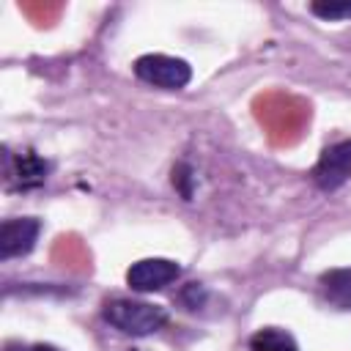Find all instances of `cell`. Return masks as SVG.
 <instances>
[{"label":"cell","instance_id":"obj_4","mask_svg":"<svg viewBox=\"0 0 351 351\" xmlns=\"http://www.w3.org/2000/svg\"><path fill=\"white\" fill-rule=\"evenodd\" d=\"M348 178H351V140H340L321 151V156L313 167V181L324 192H332V189L343 186Z\"/></svg>","mask_w":351,"mask_h":351},{"label":"cell","instance_id":"obj_3","mask_svg":"<svg viewBox=\"0 0 351 351\" xmlns=\"http://www.w3.org/2000/svg\"><path fill=\"white\" fill-rule=\"evenodd\" d=\"M181 277V266L167 258H143L129 266L126 271V285L137 293H151L162 291L165 285L176 282Z\"/></svg>","mask_w":351,"mask_h":351},{"label":"cell","instance_id":"obj_8","mask_svg":"<svg viewBox=\"0 0 351 351\" xmlns=\"http://www.w3.org/2000/svg\"><path fill=\"white\" fill-rule=\"evenodd\" d=\"M250 351H299V348L285 329L263 326L250 337Z\"/></svg>","mask_w":351,"mask_h":351},{"label":"cell","instance_id":"obj_5","mask_svg":"<svg viewBox=\"0 0 351 351\" xmlns=\"http://www.w3.org/2000/svg\"><path fill=\"white\" fill-rule=\"evenodd\" d=\"M41 233V222L33 217H16V219H5L0 225V258H19L27 255Z\"/></svg>","mask_w":351,"mask_h":351},{"label":"cell","instance_id":"obj_7","mask_svg":"<svg viewBox=\"0 0 351 351\" xmlns=\"http://www.w3.org/2000/svg\"><path fill=\"white\" fill-rule=\"evenodd\" d=\"M324 296L337 307H351V269H329L321 274Z\"/></svg>","mask_w":351,"mask_h":351},{"label":"cell","instance_id":"obj_10","mask_svg":"<svg viewBox=\"0 0 351 351\" xmlns=\"http://www.w3.org/2000/svg\"><path fill=\"white\" fill-rule=\"evenodd\" d=\"M30 351H60V348H55V346H47V343H38V346H33Z\"/></svg>","mask_w":351,"mask_h":351},{"label":"cell","instance_id":"obj_6","mask_svg":"<svg viewBox=\"0 0 351 351\" xmlns=\"http://www.w3.org/2000/svg\"><path fill=\"white\" fill-rule=\"evenodd\" d=\"M47 173H49V165L33 151L5 154V178L19 189H33V186L44 184Z\"/></svg>","mask_w":351,"mask_h":351},{"label":"cell","instance_id":"obj_2","mask_svg":"<svg viewBox=\"0 0 351 351\" xmlns=\"http://www.w3.org/2000/svg\"><path fill=\"white\" fill-rule=\"evenodd\" d=\"M134 74L145 85H154L162 90H181L192 80V69L186 60L173 58V55H162V52L140 55L134 60Z\"/></svg>","mask_w":351,"mask_h":351},{"label":"cell","instance_id":"obj_1","mask_svg":"<svg viewBox=\"0 0 351 351\" xmlns=\"http://www.w3.org/2000/svg\"><path fill=\"white\" fill-rule=\"evenodd\" d=\"M104 321L123 335L145 337L167 324V310L162 304L137 299H110L104 302Z\"/></svg>","mask_w":351,"mask_h":351},{"label":"cell","instance_id":"obj_9","mask_svg":"<svg viewBox=\"0 0 351 351\" xmlns=\"http://www.w3.org/2000/svg\"><path fill=\"white\" fill-rule=\"evenodd\" d=\"M310 11L321 19H351V3H313Z\"/></svg>","mask_w":351,"mask_h":351}]
</instances>
